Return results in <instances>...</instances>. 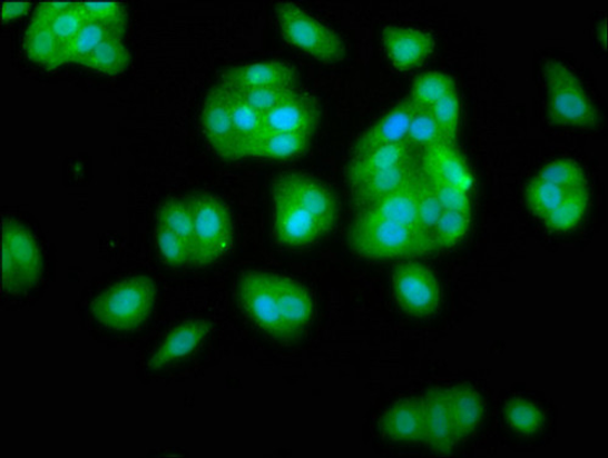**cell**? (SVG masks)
I'll return each instance as SVG.
<instances>
[{
	"instance_id": "1",
	"label": "cell",
	"mask_w": 608,
	"mask_h": 458,
	"mask_svg": "<svg viewBox=\"0 0 608 458\" xmlns=\"http://www.w3.org/2000/svg\"><path fill=\"white\" fill-rule=\"evenodd\" d=\"M352 251L369 260L413 258L434 251L425 232L395 222L355 216L349 235Z\"/></svg>"
},
{
	"instance_id": "2",
	"label": "cell",
	"mask_w": 608,
	"mask_h": 458,
	"mask_svg": "<svg viewBox=\"0 0 608 458\" xmlns=\"http://www.w3.org/2000/svg\"><path fill=\"white\" fill-rule=\"evenodd\" d=\"M156 285L147 277H135L109 287L91 303L96 320L114 331H131L147 321L156 302Z\"/></svg>"
},
{
	"instance_id": "3",
	"label": "cell",
	"mask_w": 608,
	"mask_h": 458,
	"mask_svg": "<svg viewBox=\"0 0 608 458\" xmlns=\"http://www.w3.org/2000/svg\"><path fill=\"white\" fill-rule=\"evenodd\" d=\"M549 119L555 126L589 129L599 123V111L576 73L558 60L545 67Z\"/></svg>"
},
{
	"instance_id": "4",
	"label": "cell",
	"mask_w": 608,
	"mask_h": 458,
	"mask_svg": "<svg viewBox=\"0 0 608 458\" xmlns=\"http://www.w3.org/2000/svg\"><path fill=\"white\" fill-rule=\"evenodd\" d=\"M275 18L285 41L303 54L323 63L345 59L346 46L339 33L307 10L282 2L275 6Z\"/></svg>"
},
{
	"instance_id": "5",
	"label": "cell",
	"mask_w": 608,
	"mask_h": 458,
	"mask_svg": "<svg viewBox=\"0 0 608 458\" xmlns=\"http://www.w3.org/2000/svg\"><path fill=\"white\" fill-rule=\"evenodd\" d=\"M190 202L196 266L216 263L234 248V226L229 208L213 195L195 196Z\"/></svg>"
},
{
	"instance_id": "6",
	"label": "cell",
	"mask_w": 608,
	"mask_h": 458,
	"mask_svg": "<svg viewBox=\"0 0 608 458\" xmlns=\"http://www.w3.org/2000/svg\"><path fill=\"white\" fill-rule=\"evenodd\" d=\"M42 256L32 233L14 220L2 225V286L7 292L29 290L41 277Z\"/></svg>"
},
{
	"instance_id": "7",
	"label": "cell",
	"mask_w": 608,
	"mask_h": 458,
	"mask_svg": "<svg viewBox=\"0 0 608 458\" xmlns=\"http://www.w3.org/2000/svg\"><path fill=\"white\" fill-rule=\"evenodd\" d=\"M392 285L396 303L409 316L429 318L440 309L441 286L428 267L412 261L396 266Z\"/></svg>"
},
{
	"instance_id": "8",
	"label": "cell",
	"mask_w": 608,
	"mask_h": 458,
	"mask_svg": "<svg viewBox=\"0 0 608 458\" xmlns=\"http://www.w3.org/2000/svg\"><path fill=\"white\" fill-rule=\"evenodd\" d=\"M239 298L248 318L258 329L276 339L293 340L277 307L272 272L245 273L239 285Z\"/></svg>"
},
{
	"instance_id": "9",
	"label": "cell",
	"mask_w": 608,
	"mask_h": 458,
	"mask_svg": "<svg viewBox=\"0 0 608 458\" xmlns=\"http://www.w3.org/2000/svg\"><path fill=\"white\" fill-rule=\"evenodd\" d=\"M273 192L303 208L318 219L328 231L335 227L337 202L332 190L322 181L308 175L287 173L275 180Z\"/></svg>"
},
{
	"instance_id": "10",
	"label": "cell",
	"mask_w": 608,
	"mask_h": 458,
	"mask_svg": "<svg viewBox=\"0 0 608 458\" xmlns=\"http://www.w3.org/2000/svg\"><path fill=\"white\" fill-rule=\"evenodd\" d=\"M274 235L277 242L290 248L310 247L330 231L303 208L273 192Z\"/></svg>"
},
{
	"instance_id": "11",
	"label": "cell",
	"mask_w": 608,
	"mask_h": 458,
	"mask_svg": "<svg viewBox=\"0 0 608 458\" xmlns=\"http://www.w3.org/2000/svg\"><path fill=\"white\" fill-rule=\"evenodd\" d=\"M321 104L306 91L297 93L273 111L263 114V136L295 133L312 136L321 123Z\"/></svg>"
},
{
	"instance_id": "12",
	"label": "cell",
	"mask_w": 608,
	"mask_h": 458,
	"mask_svg": "<svg viewBox=\"0 0 608 458\" xmlns=\"http://www.w3.org/2000/svg\"><path fill=\"white\" fill-rule=\"evenodd\" d=\"M382 46L392 67L408 72L420 68L433 54L435 41L424 30L388 26L382 31Z\"/></svg>"
},
{
	"instance_id": "13",
	"label": "cell",
	"mask_w": 608,
	"mask_h": 458,
	"mask_svg": "<svg viewBox=\"0 0 608 458\" xmlns=\"http://www.w3.org/2000/svg\"><path fill=\"white\" fill-rule=\"evenodd\" d=\"M204 136L223 159H235V135L229 94L223 84L209 91L202 112Z\"/></svg>"
},
{
	"instance_id": "14",
	"label": "cell",
	"mask_w": 608,
	"mask_h": 458,
	"mask_svg": "<svg viewBox=\"0 0 608 458\" xmlns=\"http://www.w3.org/2000/svg\"><path fill=\"white\" fill-rule=\"evenodd\" d=\"M420 168L429 179L443 182L470 192L473 177L464 157L457 147L445 142L435 143L420 153Z\"/></svg>"
},
{
	"instance_id": "15",
	"label": "cell",
	"mask_w": 608,
	"mask_h": 458,
	"mask_svg": "<svg viewBox=\"0 0 608 458\" xmlns=\"http://www.w3.org/2000/svg\"><path fill=\"white\" fill-rule=\"evenodd\" d=\"M273 287L282 320L291 339H295L313 321V298L306 287L283 275L273 273Z\"/></svg>"
},
{
	"instance_id": "16",
	"label": "cell",
	"mask_w": 608,
	"mask_h": 458,
	"mask_svg": "<svg viewBox=\"0 0 608 458\" xmlns=\"http://www.w3.org/2000/svg\"><path fill=\"white\" fill-rule=\"evenodd\" d=\"M424 402V442L432 451L447 455L459 442L449 410L447 389H432L422 398Z\"/></svg>"
},
{
	"instance_id": "17",
	"label": "cell",
	"mask_w": 608,
	"mask_h": 458,
	"mask_svg": "<svg viewBox=\"0 0 608 458\" xmlns=\"http://www.w3.org/2000/svg\"><path fill=\"white\" fill-rule=\"evenodd\" d=\"M297 72L283 61H259L241 64L223 74V86L254 89L296 86Z\"/></svg>"
},
{
	"instance_id": "18",
	"label": "cell",
	"mask_w": 608,
	"mask_h": 458,
	"mask_svg": "<svg viewBox=\"0 0 608 458\" xmlns=\"http://www.w3.org/2000/svg\"><path fill=\"white\" fill-rule=\"evenodd\" d=\"M420 160V152L406 141L390 143L362 155H355L347 168L350 188L385 170Z\"/></svg>"
},
{
	"instance_id": "19",
	"label": "cell",
	"mask_w": 608,
	"mask_h": 458,
	"mask_svg": "<svg viewBox=\"0 0 608 458\" xmlns=\"http://www.w3.org/2000/svg\"><path fill=\"white\" fill-rule=\"evenodd\" d=\"M414 111L415 104L411 98H405L382 119L367 128L361 138L356 140L354 156L390 146V143L404 141Z\"/></svg>"
},
{
	"instance_id": "20",
	"label": "cell",
	"mask_w": 608,
	"mask_h": 458,
	"mask_svg": "<svg viewBox=\"0 0 608 458\" xmlns=\"http://www.w3.org/2000/svg\"><path fill=\"white\" fill-rule=\"evenodd\" d=\"M420 172V160H418L364 179L360 185L351 188L355 208L360 211V209L403 189L418 179Z\"/></svg>"
},
{
	"instance_id": "21",
	"label": "cell",
	"mask_w": 608,
	"mask_h": 458,
	"mask_svg": "<svg viewBox=\"0 0 608 458\" xmlns=\"http://www.w3.org/2000/svg\"><path fill=\"white\" fill-rule=\"evenodd\" d=\"M210 330L213 325L206 320H190L176 326L155 352L150 368L161 369L167 364L192 356L204 344Z\"/></svg>"
},
{
	"instance_id": "22",
	"label": "cell",
	"mask_w": 608,
	"mask_h": 458,
	"mask_svg": "<svg viewBox=\"0 0 608 458\" xmlns=\"http://www.w3.org/2000/svg\"><path fill=\"white\" fill-rule=\"evenodd\" d=\"M383 435L395 441L422 442L424 440V402L422 398H408L395 402L382 417Z\"/></svg>"
},
{
	"instance_id": "23",
	"label": "cell",
	"mask_w": 608,
	"mask_h": 458,
	"mask_svg": "<svg viewBox=\"0 0 608 458\" xmlns=\"http://www.w3.org/2000/svg\"><path fill=\"white\" fill-rule=\"evenodd\" d=\"M418 179L403 189L386 196V198L360 209L356 216L388 220L395 222V225L419 229L416 202Z\"/></svg>"
},
{
	"instance_id": "24",
	"label": "cell",
	"mask_w": 608,
	"mask_h": 458,
	"mask_svg": "<svg viewBox=\"0 0 608 458\" xmlns=\"http://www.w3.org/2000/svg\"><path fill=\"white\" fill-rule=\"evenodd\" d=\"M26 56L48 70H55L69 63L66 46L49 26L41 19L32 18L23 38Z\"/></svg>"
},
{
	"instance_id": "25",
	"label": "cell",
	"mask_w": 608,
	"mask_h": 458,
	"mask_svg": "<svg viewBox=\"0 0 608 458\" xmlns=\"http://www.w3.org/2000/svg\"><path fill=\"white\" fill-rule=\"evenodd\" d=\"M454 434L458 441L473 434L482 421L484 404L478 390L469 386L447 389Z\"/></svg>"
},
{
	"instance_id": "26",
	"label": "cell",
	"mask_w": 608,
	"mask_h": 458,
	"mask_svg": "<svg viewBox=\"0 0 608 458\" xmlns=\"http://www.w3.org/2000/svg\"><path fill=\"white\" fill-rule=\"evenodd\" d=\"M227 90L234 125L235 159L241 160L249 157L263 138V114L248 107L232 89Z\"/></svg>"
},
{
	"instance_id": "27",
	"label": "cell",
	"mask_w": 608,
	"mask_h": 458,
	"mask_svg": "<svg viewBox=\"0 0 608 458\" xmlns=\"http://www.w3.org/2000/svg\"><path fill=\"white\" fill-rule=\"evenodd\" d=\"M33 17L43 20L65 46L88 21L81 2H45L39 4Z\"/></svg>"
},
{
	"instance_id": "28",
	"label": "cell",
	"mask_w": 608,
	"mask_h": 458,
	"mask_svg": "<svg viewBox=\"0 0 608 458\" xmlns=\"http://www.w3.org/2000/svg\"><path fill=\"white\" fill-rule=\"evenodd\" d=\"M312 136L295 133H272L263 136L249 157L266 160H293L306 153Z\"/></svg>"
},
{
	"instance_id": "29",
	"label": "cell",
	"mask_w": 608,
	"mask_h": 458,
	"mask_svg": "<svg viewBox=\"0 0 608 458\" xmlns=\"http://www.w3.org/2000/svg\"><path fill=\"white\" fill-rule=\"evenodd\" d=\"M129 62L130 56L124 36L111 34L92 52L85 67L102 74L118 76L128 69Z\"/></svg>"
},
{
	"instance_id": "30",
	"label": "cell",
	"mask_w": 608,
	"mask_h": 458,
	"mask_svg": "<svg viewBox=\"0 0 608 458\" xmlns=\"http://www.w3.org/2000/svg\"><path fill=\"white\" fill-rule=\"evenodd\" d=\"M589 206L588 188L571 190L565 200L543 220L548 229L567 232L576 229L584 220Z\"/></svg>"
},
{
	"instance_id": "31",
	"label": "cell",
	"mask_w": 608,
	"mask_h": 458,
	"mask_svg": "<svg viewBox=\"0 0 608 458\" xmlns=\"http://www.w3.org/2000/svg\"><path fill=\"white\" fill-rule=\"evenodd\" d=\"M156 225L174 232L192 248L195 256L194 213L190 200L174 199L165 202L157 213Z\"/></svg>"
},
{
	"instance_id": "32",
	"label": "cell",
	"mask_w": 608,
	"mask_h": 458,
	"mask_svg": "<svg viewBox=\"0 0 608 458\" xmlns=\"http://www.w3.org/2000/svg\"><path fill=\"white\" fill-rule=\"evenodd\" d=\"M454 88V81L447 73L430 71L416 78L409 98L416 108L432 109Z\"/></svg>"
},
{
	"instance_id": "33",
	"label": "cell",
	"mask_w": 608,
	"mask_h": 458,
	"mask_svg": "<svg viewBox=\"0 0 608 458\" xmlns=\"http://www.w3.org/2000/svg\"><path fill=\"white\" fill-rule=\"evenodd\" d=\"M570 191L536 177L526 188L524 201L532 215L545 219Z\"/></svg>"
},
{
	"instance_id": "34",
	"label": "cell",
	"mask_w": 608,
	"mask_h": 458,
	"mask_svg": "<svg viewBox=\"0 0 608 458\" xmlns=\"http://www.w3.org/2000/svg\"><path fill=\"white\" fill-rule=\"evenodd\" d=\"M111 34L116 33L98 22L88 20L81 31L66 46V54H68L69 63L82 64L85 67L86 61L92 52Z\"/></svg>"
},
{
	"instance_id": "35",
	"label": "cell",
	"mask_w": 608,
	"mask_h": 458,
	"mask_svg": "<svg viewBox=\"0 0 608 458\" xmlns=\"http://www.w3.org/2000/svg\"><path fill=\"white\" fill-rule=\"evenodd\" d=\"M471 216L444 211L432 231V242L435 250H451L467 237L470 229Z\"/></svg>"
},
{
	"instance_id": "36",
	"label": "cell",
	"mask_w": 608,
	"mask_h": 458,
	"mask_svg": "<svg viewBox=\"0 0 608 458\" xmlns=\"http://www.w3.org/2000/svg\"><path fill=\"white\" fill-rule=\"evenodd\" d=\"M416 202L418 227L432 239V231L444 211L430 179L422 172L418 179Z\"/></svg>"
},
{
	"instance_id": "37",
	"label": "cell",
	"mask_w": 608,
	"mask_h": 458,
	"mask_svg": "<svg viewBox=\"0 0 608 458\" xmlns=\"http://www.w3.org/2000/svg\"><path fill=\"white\" fill-rule=\"evenodd\" d=\"M506 420L517 434L530 437L545 424L543 412L536 404L524 399H512L506 407Z\"/></svg>"
},
{
	"instance_id": "38",
	"label": "cell",
	"mask_w": 608,
	"mask_h": 458,
	"mask_svg": "<svg viewBox=\"0 0 608 458\" xmlns=\"http://www.w3.org/2000/svg\"><path fill=\"white\" fill-rule=\"evenodd\" d=\"M433 119L440 129L442 140L457 147L460 129V100L457 88L441 99L431 109Z\"/></svg>"
},
{
	"instance_id": "39",
	"label": "cell",
	"mask_w": 608,
	"mask_h": 458,
	"mask_svg": "<svg viewBox=\"0 0 608 458\" xmlns=\"http://www.w3.org/2000/svg\"><path fill=\"white\" fill-rule=\"evenodd\" d=\"M232 90L237 97L243 99L248 107L253 108L261 114H266L277 107H281V104L290 98H293L297 93L298 88L293 86Z\"/></svg>"
},
{
	"instance_id": "40",
	"label": "cell",
	"mask_w": 608,
	"mask_h": 458,
	"mask_svg": "<svg viewBox=\"0 0 608 458\" xmlns=\"http://www.w3.org/2000/svg\"><path fill=\"white\" fill-rule=\"evenodd\" d=\"M155 240L157 250L167 266L175 268L196 266L192 248L165 227L156 225Z\"/></svg>"
},
{
	"instance_id": "41",
	"label": "cell",
	"mask_w": 608,
	"mask_h": 458,
	"mask_svg": "<svg viewBox=\"0 0 608 458\" xmlns=\"http://www.w3.org/2000/svg\"><path fill=\"white\" fill-rule=\"evenodd\" d=\"M409 146L421 152L435 143L443 142L438 123L431 109L416 108L409 125L405 140Z\"/></svg>"
},
{
	"instance_id": "42",
	"label": "cell",
	"mask_w": 608,
	"mask_h": 458,
	"mask_svg": "<svg viewBox=\"0 0 608 458\" xmlns=\"http://www.w3.org/2000/svg\"><path fill=\"white\" fill-rule=\"evenodd\" d=\"M537 178L566 190L587 188L584 168L573 160H558L541 168Z\"/></svg>"
},
{
	"instance_id": "43",
	"label": "cell",
	"mask_w": 608,
	"mask_h": 458,
	"mask_svg": "<svg viewBox=\"0 0 608 458\" xmlns=\"http://www.w3.org/2000/svg\"><path fill=\"white\" fill-rule=\"evenodd\" d=\"M87 19L98 22L116 34L124 36L127 24L126 9L118 2H81Z\"/></svg>"
},
{
	"instance_id": "44",
	"label": "cell",
	"mask_w": 608,
	"mask_h": 458,
	"mask_svg": "<svg viewBox=\"0 0 608 458\" xmlns=\"http://www.w3.org/2000/svg\"><path fill=\"white\" fill-rule=\"evenodd\" d=\"M432 188L438 195L443 211H455L471 216L470 192L460 188L443 185V182L431 180Z\"/></svg>"
},
{
	"instance_id": "45",
	"label": "cell",
	"mask_w": 608,
	"mask_h": 458,
	"mask_svg": "<svg viewBox=\"0 0 608 458\" xmlns=\"http://www.w3.org/2000/svg\"><path fill=\"white\" fill-rule=\"evenodd\" d=\"M30 9L29 2H6L2 6V22L19 19L28 14Z\"/></svg>"
},
{
	"instance_id": "46",
	"label": "cell",
	"mask_w": 608,
	"mask_h": 458,
	"mask_svg": "<svg viewBox=\"0 0 608 458\" xmlns=\"http://www.w3.org/2000/svg\"><path fill=\"white\" fill-rule=\"evenodd\" d=\"M597 37L600 46L607 50V19H601L597 24Z\"/></svg>"
}]
</instances>
